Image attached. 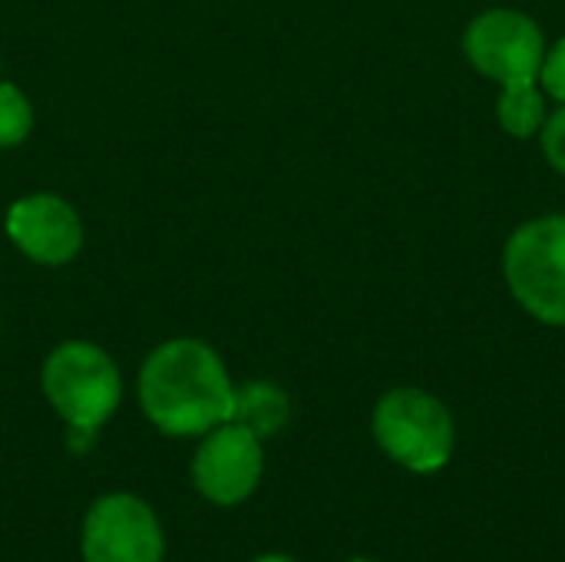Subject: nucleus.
I'll use <instances>...</instances> for the list:
<instances>
[{
  "label": "nucleus",
  "mask_w": 565,
  "mask_h": 562,
  "mask_svg": "<svg viewBox=\"0 0 565 562\" xmlns=\"http://www.w3.org/2000/svg\"><path fill=\"white\" fill-rule=\"evenodd\" d=\"M291 417V401L278 384L268 381H248L242 388H235V407H232V421L242 424L245 431H252L258 441L278 434Z\"/></svg>",
  "instance_id": "obj_9"
},
{
  "label": "nucleus",
  "mask_w": 565,
  "mask_h": 562,
  "mask_svg": "<svg viewBox=\"0 0 565 562\" xmlns=\"http://www.w3.org/2000/svg\"><path fill=\"white\" fill-rule=\"evenodd\" d=\"M371 431L377 447L411 474L444 470L457 447L450 407L420 388L387 391L371 414Z\"/></svg>",
  "instance_id": "obj_3"
},
{
  "label": "nucleus",
  "mask_w": 565,
  "mask_h": 562,
  "mask_svg": "<svg viewBox=\"0 0 565 562\" xmlns=\"http://www.w3.org/2000/svg\"><path fill=\"white\" fill-rule=\"evenodd\" d=\"M7 235L20 255L46 268L70 265L83 252L86 238L79 212L53 192L17 199L7 209Z\"/></svg>",
  "instance_id": "obj_8"
},
{
  "label": "nucleus",
  "mask_w": 565,
  "mask_h": 562,
  "mask_svg": "<svg viewBox=\"0 0 565 562\" xmlns=\"http://www.w3.org/2000/svg\"><path fill=\"white\" fill-rule=\"evenodd\" d=\"M139 407L169 437H202L232 421L235 384L218 351L199 338H172L152 348L139 368Z\"/></svg>",
  "instance_id": "obj_1"
},
{
  "label": "nucleus",
  "mask_w": 565,
  "mask_h": 562,
  "mask_svg": "<svg viewBox=\"0 0 565 562\" xmlns=\"http://www.w3.org/2000/svg\"><path fill=\"white\" fill-rule=\"evenodd\" d=\"M540 142H543L546 162H550L559 176H565V103L563 109L550 113L546 126L540 129Z\"/></svg>",
  "instance_id": "obj_12"
},
{
  "label": "nucleus",
  "mask_w": 565,
  "mask_h": 562,
  "mask_svg": "<svg viewBox=\"0 0 565 562\" xmlns=\"http://www.w3.org/2000/svg\"><path fill=\"white\" fill-rule=\"evenodd\" d=\"M463 53L477 73L507 86L540 79L546 36L530 13L497 7L473 17V23L463 33Z\"/></svg>",
  "instance_id": "obj_5"
},
{
  "label": "nucleus",
  "mask_w": 565,
  "mask_h": 562,
  "mask_svg": "<svg viewBox=\"0 0 565 562\" xmlns=\"http://www.w3.org/2000/svg\"><path fill=\"white\" fill-rule=\"evenodd\" d=\"M252 562H295L291 556H281V553H265V556H258V560Z\"/></svg>",
  "instance_id": "obj_14"
},
{
  "label": "nucleus",
  "mask_w": 565,
  "mask_h": 562,
  "mask_svg": "<svg viewBox=\"0 0 565 562\" xmlns=\"http://www.w3.org/2000/svg\"><path fill=\"white\" fill-rule=\"evenodd\" d=\"M265 474L262 441L235 421H225L202 434V444L192 457V484L215 507L245 503Z\"/></svg>",
  "instance_id": "obj_7"
},
{
  "label": "nucleus",
  "mask_w": 565,
  "mask_h": 562,
  "mask_svg": "<svg viewBox=\"0 0 565 562\" xmlns=\"http://www.w3.org/2000/svg\"><path fill=\"white\" fill-rule=\"evenodd\" d=\"M33 132V106L17 83L0 79V149L23 146Z\"/></svg>",
  "instance_id": "obj_11"
},
{
  "label": "nucleus",
  "mask_w": 565,
  "mask_h": 562,
  "mask_svg": "<svg viewBox=\"0 0 565 562\" xmlns=\"http://www.w3.org/2000/svg\"><path fill=\"white\" fill-rule=\"evenodd\" d=\"M503 275L526 315L565 328V215L523 222L503 248Z\"/></svg>",
  "instance_id": "obj_4"
},
{
  "label": "nucleus",
  "mask_w": 565,
  "mask_h": 562,
  "mask_svg": "<svg viewBox=\"0 0 565 562\" xmlns=\"http://www.w3.org/2000/svg\"><path fill=\"white\" fill-rule=\"evenodd\" d=\"M536 83H543V93H546V96L565 103V36L553 46V50H546L543 66H540V79H536Z\"/></svg>",
  "instance_id": "obj_13"
},
{
  "label": "nucleus",
  "mask_w": 565,
  "mask_h": 562,
  "mask_svg": "<svg viewBox=\"0 0 565 562\" xmlns=\"http://www.w3.org/2000/svg\"><path fill=\"white\" fill-rule=\"evenodd\" d=\"M351 562H377V560H351Z\"/></svg>",
  "instance_id": "obj_15"
},
{
  "label": "nucleus",
  "mask_w": 565,
  "mask_h": 562,
  "mask_svg": "<svg viewBox=\"0 0 565 562\" xmlns=\"http://www.w3.org/2000/svg\"><path fill=\"white\" fill-rule=\"evenodd\" d=\"M79 553L83 562H162V523L146 500L132 494H106L83 520Z\"/></svg>",
  "instance_id": "obj_6"
},
{
  "label": "nucleus",
  "mask_w": 565,
  "mask_h": 562,
  "mask_svg": "<svg viewBox=\"0 0 565 562\" xmlns=\"http://www.w3.org/2000/svg\"><path fill=\"white\" fill-rule=\"evenodd\" d=\"M497 119L503 126L507 136L513 139H533L540 136V129L550 119V106H546V93L536 86V79H523V83H507L497 103Z\"/></svg>",
  "instance_id": "obj_10"
},
{
  "label": "nucleus",
  "mask_w": 565,
  "mask_h": 562,
  "mask_svg": "<svg viewBox=\"0 0 565 562\" xmlns=\"http://www.w3.org/2000/svg\"><path fill=\"white\" fill-rule=\"evenodd\" d=\"M40 384L43 397L73 434H96L122 401V374L93 341L56 344L43 361Z\"/></svg>",
  "instance_id": "obj_2"
}]
</instances>
